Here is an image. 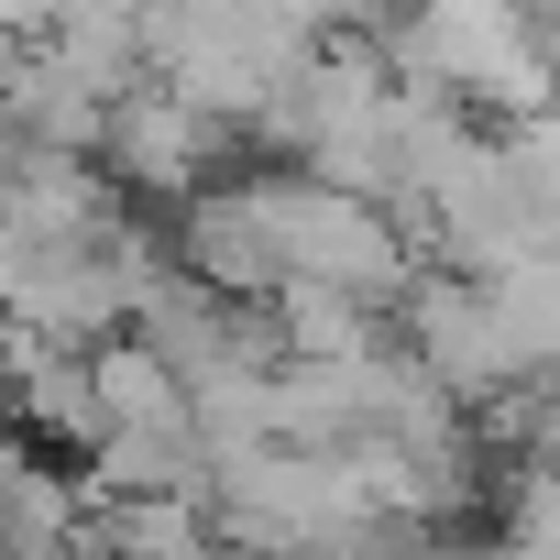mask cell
Here are the masks:
<instances>
[{
  "label": "cell",
  "instance_id": "1",
  "mask_svg": "<svg viewBox=\"0 0 560 560\" xmlns=\"http://www.w3.org/2000/svg\"><path fill=\"white\" fill-rule=\"evenodd\" d=\"M220 154H231V132L198 121V110H187L176 89H154V78L100 121V176L132 187V198H176V209H187V198L220 176Z\"/></svg>",
  "mask_w": 560,
  "mask_h": 560
},
{
  "label": "cell",
  "instance_id": "2",
  "mask_svg": "<svg viewBox=\"0 0 560 560\" xmlns=\"http://www.w3.org/2000/svg\"><path fill=\"white\" fill-rule=\"evenodd\" d=\"M527 429H538V451H527V462H538V472H549V483H560V385H549V396H538V418H527Z\"/></svg>",
  "mask_w": 560,
  "mask_h": 560
}]
</instances>
